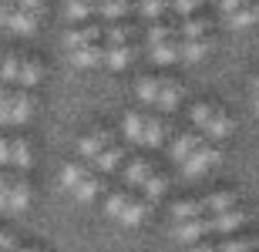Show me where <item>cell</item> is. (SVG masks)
<instances>
[{"mask_svg": "<svg viewBox=\"0 0 259 252\" xmlns=\"http://www.w3.org/2000/svg\"><path fill=\"white\" fill-rule=\"evenodd\" d=\"M246 219H249V215L242 212V209H229V212H215V215H199V219H189V222L179 225V239L195 242V239L212 235V232H232V229L246 225Z\"/></svg>", "mask_w": 259, "mask_h": 252, "instance_id": "6da1fadb", "label": "cell"}, {"mask_svg": "<svg viewBox=\"0 0 259 252\" xmlns=\"http://www.w3.org/2000/svg\"><path fill=\"white\" fill-rule=\"evenodd\" d=\"M192 125L202 138H226L229 135V118L215 105H195L192 108Z\"/></svg>", "mask_w": 259, "mask_h": 252, "instance_id": "7a4b0ae2", "label": "cell"}, {"mask_svg": "<svg viewBox=\"0 0 259 252\" xmlns=\"http://www.w3.org/2000/svg\"><path fill=\"white\" fill-rule=\"evenodd\" d=\"M105 64L111 71H121L132 58V47L125 44V27H118V24H108L105 27Z\"/></svg>", "mask_w": 259, "mask_h": 252, "instance_id": "3957f363", "label": "cell"}, {"mask_svg": "<svg viewBox=\"0 0 259 252\" xmlns=\"http://www.w3.org/2000/svg\"><path fill=\"white\" fill-rule=\"evenodd\" d=\"M27 202H30V182L24 172H17L7 182V212H24Z\"/></svg>", "mask_w": 259, "mask_h": 252, "instance_id": "277c9868", "label": "cell"}, {"mask_svg": "<svg viewBox=\"0 0 259 252\" xmlns=\"http://www.w3.org/2000/svg\"><path fill=\"white\" fill-rule=\"evenodd\" d=\"M219 158H222L219 148H215V145H205V141H202V145L195 148L192 155L182 162V168H185V175H199V172H205L209 165H215Z\"/></svg>", "mask_w": 259, "mask_h": 252, "instance_id": "5b68a950", "label": "cell"}, {"mask_svg": "<svg viewBox=\"0 0 259 252\" xmlns=\"http://www.w3.org/2000/svg\"><path fill=\"white\" fill-rule=\"evenodd\" d=\"M108 145H115L111 131L98 128V131H91V135H84V138H81V155H84V158H98V155H101V152H105Z\"/></svg>", "mask_w": 259, "mask_h": 252, "instance_id": "8992f818", "label": "cell"}, {"mask_svg": "<svg viewBox=\"0 0 259 252\" xmlns=\"http://www.w3.org/2000/svg\"><path fill=\"white\" fill-rule=\"evenodd\" d=\"M30 111H34V97H30V91L20 87L17 94H10V121H14V125H24V121L30 118Z\"/></svg>", "mask_w": 259, "mask_h": 252, "instance_id": "52a82bcc", "label": "cell"}, {"mask_svg": "<svg viewBox=\"0 0 259 252\" xmlns=\"http://www.w3.org/2000/svg\"><path fill=\"white\" fill-rule=\"evenodd\" d=\"M162 135H165V125H162V118H155V115H145V118H142V141H138V145L158 148V145H162Z\"/></svg>", "mask_w": 259, "mask_h": 252, "instance_id": "ba28073f", "label": "cell"}, {"mask_svg": "<svg viewBox=\"0 0 259 252\" xmlns=\"http://www.w3.org/2000/svg\"><path fill=\"white\" fill-rule=\"evenodd\" d=\"M202 141H205V138H202L199 131H182V135L175 138V145H172V158H175V162H185Z\"/></svg>", "mask_w": 259, "mask_h": 252, "instance_id": "9c48e42d", "label": "cell"}, {"mask_svg": "<svg viewBox=\"0 0 259 252\" xmlns=\"http://www.w3.org/2000/svg\"><path fill=\"white\" fill-rule=\"evenodd\" d=\"M4 24L14 27V30H20V34H30V30L37 27V14H27V10H20V7H10L7 17H4Z\"/></svg>", "mask_w": 259, "mask_h": 252, "instance_id": "30bf717a", "label": "cell"}, {"mask_svg": "<svg viewBox=\"0 0 259 252\" xmlns=\"http://www.w3.org/2000/svg\"><path fill=\"white\" fill-rule=\"evenodd\" d=\"M7 165H14L17 172H27L30 168V145L24 138H10V155H7Z\"/></svg>", "mask_w": 259, "mask_h": 252, "instance_id": "8fae6325", "label": "cell"}, {"mask_svg": "<svg viewBox=\"0 0 259 252\" xmlns=\"http://www.w3.org/2000/svg\"><path fill=\"white\" fill-rule=\"evenodd\" d=\"M71 61L77 68H98V64H105V51H101V44H84V47L74 51Z\"/></svg>", "mask_w": 259, "mask_h": 252, "instance_id": "7c38bea8", "label": "cell"}, {"mask_svg": "<svg viewBox=\"0 0 259 252\" xmlns=\"http://www.w3.org/2000/svg\"><path fill=\"white\" fill-rule=\"evenodd\" d=\"M179 97H182V84H179V81H162V84H158L155 105L162 108V111H172V108L179 105Z\"/></svg>", "mask_w": 259, "mask_h": 252, "instance_id": "4fadbf2b", "label": "cell"}, {"mask_svg": "<svg viewBox=\"0 0 259 252\" xmlns=\"http://www.w3.org/2000/svg\"><path fill=\"white\" fill-rule=\"evenodd\" d=\"M152 58L158 61V64H172V61H179V34H175V30L162 40V44L152 47Z\"/></svg>", "mask_w": 259, "mask_h": 252, "instance_id": "5bb4252c", "label": "cell"}, {"mask_svg": "<svg viewBox=\"0 0 259 252\" xmlns=\"http://www.w3.org/2000/svg\"><path fill=\"white\" fill-rule=\"evenodd\" d=\"M17 81H20L24 91H30V87L40 81V64L34 58H24V61H20V68H17Z\"/></svg>", "mask_w": 259, "mask_h": 252, "instance_id": "9a60e30c", "label": "cell"}, {"mask_svg": "<svg viewBox=\"0 0 259 252\" xmlns=\"http://www.w3.org/2000/svg\"><path fill=\"white\" fill-rule=\"evenodd\" d=\"M209 40L205 37H195V40H179V58H185V61H199V58H205L209 54Z\"/></svg>", "mask_w": 259, "mask_h": 252, "instance_id": "2e32d148", "label": "cell"}, {"mask_svg": "<svg viewBox=\"0 0 259 252\" xmlns=\"http://www.w3.org/2000/svg\"><path fill=\"white\" fill-rule=\"evenodd\" d=\"M145 212H148V202H145V198H128V205L121 209L118 219H121L125 225H138L145 219Z\"/></svg>", "mask_w": 259, "mask_h": 252, "instance_id": "e0dca14e", "label": "cell"}, {"mask_svg": "<svg viewBox=\"0 0 259 252\" xmlns=\"http://www.w3.org/2000/svg\"><path fill=\"white\" fill-rule=\"evenodd\" d=\"M98 37H101V27H84V30H71L67 34V47L77 51V47H84V44H98Z\"/></svg>", "mask_w": 259, "mask_h": 252, "instance_id": "ac0fdd59", "label": "cell"}, {"mask_svg": "<svg viewBox=\"0 0 259 252\" xmlns=\"http://www.w3.org/2000/svg\"><path fill=\"white\" fill-rule=\"evenodd\" d=\"M84 178H88V165H81V162H67L64 172H61V185L64 188H77Z\"/></svg>", "mask_w": 259, "mask_h": 252, "instance_id": "d6986e66", "label": "cell"}, {"mask_svg": "<svg viewBox=\"0 0 259 252\" xmlns=\"http://www.w3.org/2000/svg\"><path fill=\"white\" fill-rule=\"evenodd\" d=\"M148 175H152V165H148L145 158H132L128 168H125V185H142Z\"/></svg>", "mask_w": 259, "mask_h": 252, "instance_id": "ffe728a7", "label": "cell"}, {"mask_svg": "<svg viewBox=\"0 0 259 252\" xmlns=\"http://www.w3.org/2000/svg\"><path fill=\"white\" fill-rule=\"evenodd\" d=\"M121 155H125V148H121V145H108L105 152L95 158V165L101 168V172H115V168L121 165Z\"/></svg>", "mask_w": 259, "mask_h": 252, "instance_id": "44dd1931", "label": "cell"}, {"mask_svg": "<svg viewBox=\"0 0 259 252\" xmlns=\"http://www.w3.org/2000/svg\"><path fill=\"white\" fill-rule=\"evenodd\" d=\"M259 245L256 235H239V239H226V242L215 245V252H252Z\"/></svg>", "mask_w": 259, "mask_h": 252, "instance_id": "7402d4cb", "label": "cell"}, {"mask_svg": "<svg viewBox=\"0 0 259 252\" xmlns=\"http://www.w3.org/2000/svg\"><path fill=\"white\" fill-rule=\"evenodd\" d=\"M165 175H148L142 182V192H145V202H158L162 198V192H165Z\"/></svg>", "mask_w": 259, "mask_h": 252, "instance_id": "603a6c76", "label": "cell"}, {"mask_svg": "<svg viewBox=\"0 0 259 252\" xmlns=\"http://www.w3.org/2000/svg\"><path fill=\"white\" fill-rule=\"evenodd\" d=\"M101 188H105V182H101L98 175H91V172H88V178H84V182H81V185L74 188V195L81 198V202H91V198H95V195L101 192Z\"/></svg>", "mask_w": 259, "mask_h": 252, "instance_id": "cb8c5ba5", "label": "cell"}, {"mask_svg": "<svg viewBox=\"0 0 259 252\" xmlns=\"http://www.w3.org/2000/svg\"><path fill=\"white\" fill-rule=\"evenodd\" d=\"M199 215H205V209H202V198H189V202H179V205H175V219H182V222H189V219H199Z\"/></svg>", "mask_w": 259, "mask_h": 252, "instance_id": "d4e9b609", "label": "cell"}, {"mask_svg": "<svg viewBox=\"0 0 259 252\" xmlns=\"http://www.w3.org/2000/svg\"><path fill=\"white\" fill-rule=\"evenodd\" d=\"M142 111H128L125 121H121V128H125V138L128 141H142Z\"/></svg>", "mask_w": 259, "mask_h": 252, "instance_id": "484cf974", "label": "cell"}, {"mask_svg": "<svg viewBox=\"0 0 259 252\" xmlns=\"http://www.w3.org/2000/svg\"><path fill=\"white\" fill-rule=\"evenodd\" d=\"M95 10H98V0H71V4H67V17L84 20V17H91Z\"/></svg>", "mask_w": 259, "mask_h": 252, "instance_id": "4316f807", "label": "cell"}, {"mask_svg": "<svg viewBox=\"0 0 259 252\" xmlns=\"http://www.w3.org/2000/svg\"><path fill=\"white\" fill-rule=\"evenodd\" d=\"M229 20L236 24V27H246V24H252V20H259V4L252 0V4H246V7H239L236 14H229Z\"/></svg>", "mask_w": 259, "mask_h": 252, "instance_id": "83f0119b", "label": "cell"}, {"mask_svg": "<svg viewBox=\"0 0 259 252\" xmlns=\"http://www.w3.org/2000/svg\"><path fill=\"white\" fill-rule=\"evenodd\" d=\"M209 30V20H202V17H185V24H182V40H195V37H202Z\"/></svg>", "mask_w": 259, "mask_h": 252, "instance_id": "f1b7e54d", "label": "cell"}, {"mask_svg": "<svg viewBox=\"0 0 259 252\" xmlns=\"http://www.w3.org/2000/svg\"><path fill=\"white\" fill-rule=\"evenodd\" d=\"M158 78H142L138 81V97H142L145 105H155V97H158Z\"/></svg>", "mask_w": 259, "mask_h": 252, "instance_id": "f546056e", "label": "cell"}, {"mask_svg": "<svg viewBox=\"0 0 259 252\" xmlns=\"http://www.w3.org/2000/svg\"><path fill=\"white\" fill-rule=\"evenodd\" d=\"M98 7H101V14H105L111 24H115L121 14H125V7H128V0H98Z\"/></svg>", "mask_w": 259, "mask_h": 252, "instance_id": "4dcf8cb0", "label": "cell"}, {"mask_svg": "<svg viewBox=\"0 0 259 252\" xmlns=\"http://www.w3.org/2000/svg\"><path fill=\"white\" fill-rule=\"evenodd\" d=\"M17 68H20V58H17V54H7L4 64H0V81H4V84L17 81Z\"/></svg>", "mask_w": 259, "mask_h": 252, "instance_id": "1f68e13d", "label": "cell"}, {"mask_svg": "<svg viewBox=\"0 0 259 252\" xmlns=\"http://www.w3.org/2000/svg\"><path fill=\"white\" fill-rule=\"evenodd\" d=\"M175 27H168V24H162V20H152V30H148V44H162L165 37H168V34H172Z\"/></svg>", "mask_w": 259, "mask_h": 252, "instance_id": "d6a6232c", "label": "cell"}, {"mask_svg": "<svg viewBox=\"0 0 259 252\" xmlns=\"http://www.w3.org/2000/svg\"><path fill=\"white\" fill-rule=\"evenodd\" d=\"M128 198H132L128 192H111V198H108V215H121V209L128 205Z\"/></svg>", "mask_w": 259, "mask_h": 252, "instance_id": "836d02e7", "label": "cell"}, {"mask_svg": "<svg viewBox=\"0 0 259 252\" xmlns=\"http://www.w3.org/2000/svg\"><path fill=\"white\" fill-rule=\"evenodd\" d=\"M142 10H145V17L162 20V14H165V0H142Z\"/></svg>", "mask_w": 259, "mask_h": 252, "instance_id": "e575fe53", "label": "cell"}, {"mask_svg": "<svg viewBox=\"0 0 259 252\" xmlns=\"http://www.w3.org/2000/svg\"><path fill=\"white\" fill-rule=\"evenodd\" d=\"M10 121V87L0 84V125Z\"/></svg>", "mask_w": 259, "mask_h": 252, "instance_id": "d590c367", "label": "cell"}, {"mask_svg": "<svg viewBox=\"0 0 259 252\" xmlns=\"http://www.w3.org/2000/svg\"><path fill=\"white\" fill-rule=\"evenodd\" d=\"M14 7L27 10V14H37V10L44 7V0H14Z\"/></svg>", "mask_w": 259, "mask_h": 252, "instance_id": "8d00e7d4", "label": "cell"}, {"mask_svg": "<svg viewBox=\"0 0 259 252\" xmlns=\"http://www.w3.org/2000/svg\"><path fill=\"white\" fill-rule=\"evenodd\" d=\"M14 249H17V239H14L10 232H4V229H0V252H14Z\"/></svg>", "mask_w": 259, "mask_h": 252, "instance_id": "74e56055", "label": "cell"}, {"mask_svg": "<svg viewBox=\"0 0 259 252\" xmlns=\"http://www.w3.org/2000/svg\"><path fill=\"white\" fill-rule=\"evenodd\" d=\"M7 172H4V168H0V212H4V209H7Z\"/></svg>", "mask_w": 259, "mask_h": 252, "instance_id": "f35d334b", "label": "cell"}, {"mask_svg": "<svg viewBox=\"0 0 259 252\" xmlns=\"http://www.w3.org/2000/svg\"><path fill=\"white\" fill-rule=\"evenodd\" d=\"M246 4H252V0H222V10H226V14H236V10L246 7Z\"/></svg>", "mask_w": 259, "mask_h": 252, "instance_id": "ab89813d", "label": "cell"}, {"mask_svg": "<svg viewBox=\"0 0 259 252\" xmlns=\"http://www.w3.org/2000/svg\"><path fill=\"white\" fill-rule=\"evenodd\" d=\"M7 155H10V138L0 135V168H7Z\"/></svg>", "mask_w": 259, "mask_h": 252, "instance_id": "60d3db41", "label": "cell"}, {"mask_svg": "<svg viewBox=\"0 0 259 252\" xmlns=\"http://www.w3.org/2000/svg\"><path fill=\"white\" fill-rule=\"evenodd\" d=\"M189 252H215V242H199V245H192Z\"/></svg>", "mask_w": 259, "mask_h": 252, "instance_id": "b9f144b4", "label": "cell"}, {"mask_svg": "<svg viewBox=\"0 0 259 252\" xmlns=\"http://www.w3.org/2000/svg\"><path fill=\"white\" fill-rule=\"evenodd\" d=\"M10 7H14V4H10ZM10 7H7V4H0V24H4V17H7V10H10Z\"/></svg>", "mask_w": 259, "mask_h": 252, "instance_id": "7bdbcfd3", "label": "cell"}, {"mask_svg": "<svg viewBox=\"0 0 259 252\" xmlns=\"http://www.w3.org/2000/svg\"><path fill=\"white\" fill-rule=\"evenodd\" d=\"M14 252H40V249H34V245H17Z\"/></svg>", "mask_w": 259, "mask_h": 252, "instance_id": "ee69618b", "label": "cell"}, {"mask_svg": "<svg viewBox=\"0 0 259 252\" xmlns=\"http://www.w3.org/2000/svg\"><path fill=\"white\" fill-rule=\"evenodd\" d=\"M0 4H7V7H10V4H14V0H0Z\"/></svg>", "mask_w": 259, "mask_h": 252, "instance_id": "f6af8a7d", "label": "cell"}, {"mask_svg": "<svg viewBox=\"0 0 259 252\" xmlns=\"http://www.w3.org/2000/svg\"><path fill=\"white\" fill-rule=\"evenodd\" d=\"M256 94H259V78H256Z\"/></svg>", "mask_w": 259, "mask_h": 252, "instance_id": "bcb514c9", "label": "cell"}, {"mask_svg": "<svg viewBox=\"0 0 259 252\" xmlns=\"http://www.w3.org/2000/svg\"><path fill=\"white\" fill-rule=\"evenodd\" d=\"M256 111H259V97H256Z\"/></svg>", "mask_w": 259, "mask_h": 252, "instance_id": "7dc6e473", "label": "cell"}]
</instances>
